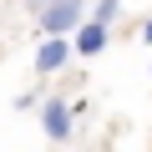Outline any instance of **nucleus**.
Masks as SVG:
<instances>
[{
  "instance_id": "obj_1",
  "label": "nucleus",
  "mask_w": 152,
  "mask_h": 152,
  "mask_svg": "<svg viewBox=\"0 0 152 152\" xmlns=\"http://www.w3.org/2000/svg\"><path fill=\"white\" fill-rule=\"evenodd\" d=\"M81 26V0H41V31L46 36H66Z\"/></svg>"
},
{
  "instance_id": "obj_2",
  "label": "nucleus",
  "mask_w": 152,
  "mask_h": 152,
  "mask_svg": "<svg viewBox=\"0 0 152 152\" xmlns=\"http://www.w3.org/2000/svg\"><path fill=\"white\" fill-rule=\"evenodd\" d=\"M71 117H76V112H71L61 96H51V102L41 107V127H46V137H51V142H66V137H71Z\"/></svg>"
},
{
  "instance_id": "obj_3",
  "label": "nucleus",
  "mask_w": 152,
  "mask_h": 152,
  "mask_svg": "<svg viewBox=\"0 0 152 152\" xmlns=\"http://www.w3.org/2000/svg\"><path fill=\"white\" fill-rule=\"evenodd\" d=\"M71 51H76V56H102V51H107V26H96V20H81V26H76V41H71Z\"/></svg>"
},
{
  "instance_id": "obj_4",
  "label": "nucleus",
  "mask_w": 152,
  "mask_h": 152,
  "mask_svg": "<svg viewBox=\"0 0 152 152\" xmlns=\"http://www.w3.org/2000/svg\"><path fill=\"white\" fill-rule=\"evenodd\" d=\"M66 56H71V46H66L61 36H46V41H41V51H36V71H41V76H51V71H61V66H66Z\"/></svg>"
},
{
  "instance_id": "obj_5",
  "label": "nucleus",
  "mask_w": 152,
  "mask_h": 152,
  "mask_svg": "<svg viewBox=\"0 0 152 152\" xmlns=\"http://www.w3.org/2000/svg\"><path fill=\"white\" fill-rule=\"evenodd\" d=\"M117 10H122V0H96V15H91V20H96V26H112Z\"/></svg>"
},
{
  "instance_id": "obj_6",
  "label": "nucleus",
  "mask_w": 152,
  "mask_h": 152,
  "mask_svg": "<svg viewBox=\"0 0 152 152\" xmlns=\"http://www.w3.org/2000/svg\"><path fill=\"white\" fill-rule=\"evenodd\" d=\"M142 41H152V20H147V26H142Z\"/></svg>"
}]
</instances>
